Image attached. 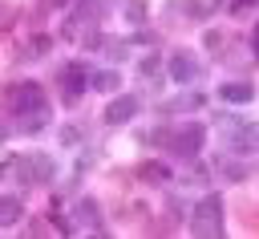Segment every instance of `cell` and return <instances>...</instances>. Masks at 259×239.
Here are the masks:
<instances>
[{"instance_id": "8", "label": "cell", "mask_w": 259, "mask_h": 239, "mask_svg": "<svg viewBox=\"0 0 259 239\" xmlns=\"http://www.w3.org/2000/svg\"><path fill=\"white\" fill-rule=\"evenodd\" d=\"M219 97H223L227 105H247V101H255V85H247V81H227V85H219Z\"/></svg>"}, {"instance_id": "5", "label": "cell", "mask_w": 259, "mask_h": 239, "mask_svg": "<svg viewBox=\"0 0 259 239\" xmlns=\"http://www.w3.org/2000/svg\"><path fill=\"white\" fill-rule=\"evenodd\" d=\"M85 89H89V73H85V65H69V69H61V101H65V105H77Z\"/></svg>"}, {"instance_id": "9", "label": "cell", "mask_w": 259, "mask_h": 239, "mask_svg": "<svg viewBox=\"0 0 259 239\" xmlns=\"http://www.w3.org/2000/svg\"><path fill=\"white\" fill-rule=\"evenodd\" d=\"M190 109H202V93H182V97H170V101H162V117L190 113Z\"/></svg>"}, {"instance_id": "17", "label": "cell", "mask_w": 259, "mask_h": 239, "mask_svg": "<svg viewBox=\"0 0 259 239\" xmlns=\"http://www.w3.org/2000/svg\"><path fill=\"white\" fill-rule=\"evenodd\" d=\"M223 170H227V174H231V178H243V174H247V170H243V166H239V162H231V158H227V162H223Z\"/></svg>"}, {"instance_id": "2", "label": "cell", "mask_w": 259, "mask_h": 239, "mask_svg": "<svg viewBox=\"0 0 259 239\" xmlns=\"http://www.w3.org/2000/svg\"><path fill=\"white\" fill-rule=\"evenodd\" d=\"M158 138H166L170 154H178V158H194V154L202 150V142H206V130H202L198 122H182V126H174V130H166V134H158Z\"/></svg>"}, {"instance_id": "18", "label": "cell", "mask_w": 259, "mask_h": 239, "mask_svg": "<svg viewBox=\"0 0 259 239\" xmlns=\"http://www.w3.org/2000/svg\"><path fill=\"white\" fill-rule=\"evenodd\" d=\"M158 65H162V57H146V61H142V69H146V73H154Z\"/></svg>"}, {"instance_id": "13", "label": "cell", "mask_w": 259, "mask_h": 239, "mask_svg": "<svg viewBox=\"0 0 259 239\" xmlns=\"http://www.w3.org/2000/svg\"><path fill=\"white\" fill-rule=\"evenodd\" d=\"M20 219V198H0V227H8V223H16Z\"/></svg>"}, {"instance_id": "6", "label": "cell", "mask_w": 259, "mask_h": 239, "mask_svg": "<svg viewBox=\"0 0 259 239\" xmlns=\"http://www.w3.org/2000/svg\"><path fill=\"white\" fill-rule=\"evenodd\" d=\"M166 73L178 81V85H190L198 77V57L194 53H170L166 57Z\"/></svg>"}, {"instance_id": "12", "label": "cell", "mask_w": 259, "mask_h": 239, "mask_svg": "<svg viewBox=\"0 0 259 239\" xmlns=\"http://www.w3.org/2000/svg\"><path fill=\"white\" fill-rule=\"evenodd\" d=\"M113 85H117V73H113V69H97V73H89V89H105V93H109Z\"/></svg>"}, {"instance_id": "11", "label": "cell", "mask_w": 259, "mask_h": 239, "mask_svg": "<svg viewBox=\"0 0 259 239\" xmlns=\"http://www.w3.org/2000/svg\"><path fill=\"white\" fill-rule=\"evenodd\" d=\"M77 223L101 231V207H97V198H81V203H77Z\"/></svg>"}, {"instance_id": "14", "label": "cell", "mask_w": 259, "mask_h": 239, "mask_svg": "<svg viewBox=\"0 0 259 239\" xmlns=\"http://www.w3.org/2000/svg\"><path fill=\"white\" fill-rule=\"evenodd\" d=\"M109 4H113V0H81V4H77V16H81V20H85L89 12H101V16H105Z\"/></svg>"}, {"instance_id": "7", "label": "cell", "mask_w": 259, "mask_h": 239, "mask_svg": "<svg viewBox=\"0 0 259 239\" xmlns=\"http://www.w3.org/2000/svg\"><path fill=\"white\" fill-rule=\"evenodd\" d=\"M134 113H138V97H134V93H121V97H113V101L105 105V113H101V117H105L109 126H125Z\"/></svg>"}, {"instance_id": "16", "label": "cell", "mask_w": 259, "mask_h": 239, "mask_svg": "<svg viewBox=\"0 0 259 239\" xmlns=\"http://www.w3.org/2000/svg\"><path fill=\"white\" fill-rule=\"evenodd\" d=\"M45 49H49V36H36V41L28 45V57H45Z\"/></svg>"}, {"instance_id": "4", "label": "cell", "mask_w": 259, "mask_h": 239, "mask_svg": "<svg viewBox=\"0 0 259 239\" xmlns=\"http://www.w3.org/2000/svg\"><path fill=\"white\" fill-rule=\"evenodd\" d=\"M8 109L12 113H40V109H49V101H45V89L36 85V81H20V85H12L8 89Z\"/></svg>"}, {"instance_id": "15", "label": "cell", "mask_w": 259, "mask_h": 239, "mask_svg": "<svg viewBox=\"0 0 259 239\" xmlns=\"http://www.w3.org/2000/svg\"><path fill=\"white\" fill-rule=\"evenodd\" d=\"M125 12H130V20L138 24V20H146V0H125Z\"/></svg>"}, {"instance_id": "3", "label": "cell", "mask_w": 259, "mask_h": 239, "mask_svg": "<svg viewBox=\"0 0 259 239\" xmlns=\"http://www.w3.org/2000/svg\"><path fill=\"white\" fill-rule=\"evenodd\" d=\"M190 231L194 235H223V194H202L190 211Z\"/></svg>"}, {"instance_id": "20", "label": "cell", "mask_w": 259, "mask_h": 239, "mask_svg": "<svg viewBox=\"0 0 259 239\" xmlns=\"http://www.w3.org/2000/svg\"><path fill=\"white\" fill-rule=\"evenodd\" d=\"M251 41H255V53H259V24H255V36H251Z\"/></svg>"}, {"instance_id": "10", "label": "cell", "mask_w": 259, "mask_h": 239, "mask_svg": "<svg viewBox=\"0 0 259 239\" xmlns=\"http://www.w3.org/2000/svg\"><path fill=\"white\" fill-rule=\"evenodd\" d=\"M138 178L150 182V186H166V182H170V166H166V162H142V166H138Z\"/></svg>"}, {"instance_id": "1", "label": "cell", "mask_w": 259, "mask_h": 239, "mask_svg": "<svg viewBox=\"0 0 259 239\" xmlns=\"http://www.w3.org/2000/svg\"><path fill=\"white\" fill-rule=\"evenodd\" d=\"M219 126H223V134H227V142H231L235 154H259V122L227 113V117H219Z\"/></svg>"}, {"instance_id": "19", "label": "cell", "mask_w": 259, "mask_h": 239, "mask_svg": "<svg viewBox=\"0 0 259 239\" xmlns=\"http://www.w3.org/2000/svg\"><path fill=\"white\" fill-rule=\"evenodd\" d=\"M259 0H235V8H255Z\"/></svg>"}]
</instances>
